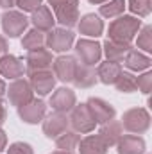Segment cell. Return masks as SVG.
Here are the masks:
<instances>
[{
    "instance_id": "obj_1",
    "label": "cell",
    "mask_w": 152,
    "mask_h": 154,
    "mask_svg": "<svg viewBox=\"0 0 152 154\" xmlns=\"http://www.w3.org/2000/svg\"><path fill=\"white\" fill-rule=\"evenodd\" d=\"M141 29V20L134 18V16H118L116 20L111 22L109 25V39L113 41H120V43H129L134 39V36L138 34V31Z\"/></svg>"
},
{
    "instance_id": "obj_2",
    "label": "cell",
    "mask_w": 152,
    "mask_h": 154,
    "mask_svg": "<svg viewBox=\"0 0 152 154\" xmlns=\"http://www.w3.org/2000/svg\"><path fill=\"white\" fill-rule=\"evenodd\" d=\"M56 13V22H59L65 29L75 27L79 22V0H48Z\"/></svg>"
},
{
    "instance_id": "obj_3",
    "label": "cell",
    "mask_w": 152,
    "mask_h": 154,
    "mask_svg": "<svg viewBox=\"0 0 152 154\" xmlns=\"http://www.w3.org/2000/svg\"><path fill=\"white\" fill-rule=\"evenodd\" d=\"M122 127L134 134H143L150 127V115L145 108H132L127 109L122 116Z\"/></svg>"
},
{
    "instance_id": "obj_4",
    "label": "cell",
    "mask_w": 152,
    "mask_h": 154,
    "mask_svg": "<svg viewBox=\"0 0 152 154\" xmlns=\"http://www.w3.org/2000/svg\"><path fill=\"white\" fill-rule=\"evenodd\" d=\"M27 25H29V18L22 11L7 9L2 14V31L9 38H18L20 34H23L25 29H27Z\"/></svg>"
},
{
    "instance_id": "obj_5",
    "label": "cell",
    "mask_w": 152,
    "mask_h": 154,
    "mask_svg": "<svg viewBox=\"0 0 152 154\" xmlns=\"http://www.w3.org/2000/svg\"><path fill=\"white\" fill-rule=\"evenodd\" d=\"M75 54L77 57L82 61V65L86 66H93L97 63H100L102 57V45L95 39H79L75 43Z\"/></svg>"
},
{
    "instance_id": "obj_6",
    "label": "cell",
    "mask_w": 152,
    "mask_h": 154,
    "mask_svg": "<svg viewBox=\"0 0 152 154\" xmlns=\"http://www.w3.org/2000/svg\"><path fill=\"white\" fill-rule=\"evenodd\" d=\"M74 41H75V34L65 27L50 29L48 34L45 36V43L48 48H52V52H68Z\"/></svg>"
},
{
    "instance_id": "obj_7",
    "label": "cell",
    "mask_w": 152,
    "mask_h": 154,
    "mask_svg": "<svg viewBox=\"0 0 152 154\" xmlns=\"http://www.w3.org/2000/svg\"><path fill=\"white\" fill-rule=\"evenodd\" d=\"M7 97H9V102L16 108L31 102L34 99V91L29 84V81L25 79H14V82L9 84V90H5Z\"/></svg>"
},
{
    "instance_id": "obj_8",
    "label": "cell",
    "mask_w": 152,
    "mask_h": 154,
    "mask_svg": "<svg viewBox=\"0 0 152 154\" xmlns=\"http://www.w3.org/2000/svg\"><path fill=\"white\" fill-rule=\"evenodd\" d=\"M70 125L74 127L75 133H91L97 125L93 115L90 113L86 102L84 104H79V106H74L72 109V115H70Z\"/></svg>"
},
{
    "instance_id": "obj_9",
    "label": "cell",
    "mask_w": 152,
    "mask_h": 154,
    "mask_svg": "<svg viewBox=\"0 0 152 154\" xmlns=\"http://www.w3.org/2000/svg\"><path fill=\"white\" fill-rule=\"evenodd\" d=\"M52 52L39 47L34 50H29L27 52V57H25V72L31 74V72H38V70H48L52 66Z\"/></svg>"
},
{
    "instance_id": "obj_10",
    "label": "cell",
    "mask_w": 152,
    "mask_h": 154,
    "mask_svg": "<svg viewBox=\"0 0 152 154\" xmlns=\"http://www.w3.org/2000/svg\"><path fill=\"white\" fill-rule=\"evenodd\" d=\"M77 102V97H75V91L70 90V88H57L52 97H50V108L56 111V113H68L74 109Z\"/></svg>"
},
{
    "instance_id": "obj_11",
    "label": "cell",
    "mask_w": 152,
    "mask_h": 154,
    "mask_svg": "<svg viewBox=\"0 0 152 154\" xmlns=\"http://www.w3.org/2000/svg\"><path fill=\"white\" fill-rule=\"evenodd\" d=\"M29 84H31L32 91H36L38 95L45 97V95H48L54 90V86H56V75L50 70L31 72L29 74Z\"/></svg>"
},
{
    "instance_id": "obj_12",
    "label": "cell",
    "mask_w": 152,
    "mask_h": 154,
    "mask_svg": "<svg viewBox=\"0 0 152 154\" xmlns=\"http://www.w3.org/2000/svg\"><path fill=\"white\" fill-rule=\"evenodd\" d=\"M86 106H88L90 113L93 115L95 122H97V124H100V125H102V124H106V122H109V120H113L114 115H116V111H114L113 106H111L109 102H106V100L99 99V97H91V99H88Z\"/></svg>"
},
{
    "instance_id": "obj_13",
    "label": "cell",
    "mask_w": 152,
    "mask_h": 154,
    "mask_svg": "<svg viewBox=\"0 0 152 154\" xmlns=\"http://www.w3.org/2000/svg\"><path fill=\"white\" fill-rule=\"evenodd\" d=\"M18 115L25 124H38L47 115V104L39 99H32L31 102L18 108Z\"/></svg>"
},
{
    "instance_id": "obj_14",
    "label": "cell",
    "mask_w": 152,
    "mask_h": 154,
    "mask_svg": "<svg viewBox=\"0 0 152 154\" xmlns=\"http://www.w3.org/2000/svg\"><path fill=\"white\" fill-rule=\"evenodd\" d=\"M54 75L59 79L61 82H72L74 75L77 70V59L74 56H59L57 59H54Z\"/></svg>"
},
{
    "instance_id": "obj_15",
    "label": "cell",
    "mask_w": 152,
    "mask_h": 154,
    "mask_svg": "<svg viewBox=\"0 0 152 154\" xmlns=\"http://www.w3.org/2000/svg\"><path fill=\"white\" fill-rule=\"evenodd\" d=\"M70 120L65 113H52L43 120V133L47 138H57L59 134H63L65 131H68Z\"/></svg>"
},
{
    "instance_id": "obj_16",
    "label": "cell",
    "mask_w": 152,
    "mask_h": 154,
    "mask_svg": "<svg viewBox=\"0 0 152 154\" xmlns=\"http://www.w3.org/2000/svg\"><path fill=\"white\" fill-rule=\"evenodd\" d=\"M25 74V65L20 57L5 54L0 57V75L5 79H20Z\"/></svg>"
},
{
    "instance_id": "obj_17",
    "label": "cell",
    "mask_w": 152,
    "mask_h": 154,
    "mask_svg": "<svg viewBox=\"0 0 152 154\" xmlns=\"http://www.w3.org/2000/svg\"><path fill=\"white\" fill-rule=\"evenodd\" d=\"M81 22H77V27H79V32L84 34V36H91V38H99L102 32H104V22L100 20L99 14L95 13H88L84 14L82 18H79Z\"/></svg>"
},
{
    "instance_id": "obj_18",
    "label": "cell",
    "mask_w": 152,
    "mask_h": 154,
    "mask_svg": "<svg viewBox=\"0 0 152 154\" xmlns=\"http://www.w3.org/2000/svg\"><path fill=\"white\" fill-rule=\"evenodd\" d=\"M118 154H143L145 152V140L136 134H125L116 143Z\"/></svg>"
},
{
    "instance_id": "obj_19",
    "label": "cell",
    "mask_w": 152,
    "mask_h": 154,
    "mask_svg": "<svg viewBox=\"0 0 152 154\" xmlns=\"http://www.w3.org/2000/svg\"><path fill=\"white\" fill-rule=\"evenodd\" d=\"M31 23L34 25V29H38V31H41V32H45V31H50V29H54L56 18H54L52 11H50L47 5H43V4H41L36 11H32Z\"/></svg>"
},
{
    "instance_id": "obj_20",
    "label": "cell",
    "mask_w": 152,
    "mask_h": 154,
    "mask_svg": "<svg viewBox=\"0 0 152 154\" xmlns=\"http://www.w3.org/2000/svg\"><path fill=\"white\" fill-rule=\"evenodd\" d=\"M123 65H125L129 70H132V72H141V70L150 68L152 59L147 54H141L140 50L131 48V50L125 54V57H123Z\"/></svg>"
},
{
    "instance_id": "obj_21",
    "label": "cell",
    "mask_w": 152,
    "mask_h": 154,
    "mask_svg": "<svg viewBox=\"0 0 152 154\" xmlns=\"http://www.w3.org/2000/svg\"><path fill=\"white\" fill-rule=\"evenodd\" d=\"M100 138L106 142V145L108 147H111V145H116L118 143V140L123 136V127H122V124L118 122V120H109V122H106V124H102V127H100Z\"/></svg>"
},
{
    "instance_id": "obj_22",
    "label": "cell",
    "mask_w": 152,
    "mask_h": 154,
    "mask_svg": "<svg viewBox=\"0 0 152 154\" xmlns=\"http://www.w3.org/2000/svg\"><path fill=\"white\" fill-rule=\"evenodd\" d=\"M108 145L100 134H90L79 142V154H106Z\"/></svg>"
},
{
    "instance_id": "obj_23",
    "label": "cell",
    "mask_w": 152,
    "mask_h": 154,
    "mask_svg": "<svg viewBox=\"0 0 152 154\" xmlns=\"http://www.w3.org/2000/svg\"><path fill=\"white\" fill-rule=\"evenodd\" d=\"M120 74H122V65L114 61H104L97 68V79L104 84H114Z\"/></svg>"
},
{
    "instance_id": "obj_24",
    "label": "cell",
    "mask_w": 152,
    "mask_h": 154,
    "mask_svg": "<svg viewBox=\"0 0 152 154\" xmlns=\"http://www.w3.org/2000/svg\"><path fill=\"white\" fill-rule=\"evenodd\" d=\"M102 48H104V54H106V57H108V61H114V63H120V61H123V57H125V54L132 48L129 43H120V41H113V39H108L104 45H102Z\"/></svg>"
},
{
    "instance_id": "obj_25",
    "label": "cell",
    "mask_w": 152,
    "mask_h": 154,
    "mask_svg": "<svg viewBox=\"0 0 152 154\" xmlns=\"http://www.w3.org/2000/svg\"><path fill=\"white\" fill-rule=\"evenodd\" d=\"M97 72L91 68V66H86V65H77L75 75H74V84L77 88H91L97 84Z\"/></svg>"
},
{
    "instance_id": "obj_26",
    "label": "cell",
    "mask_w": 152,
    "mask_h": 154,
    "mask_svg": "<svg viewBox=\"0 0 152 154\" xmlns=\"http://www.w3.org/2000/svg\"><path fill=\"white\" fill-rule=\"evenodd\" d=\"M79 142H81V136L77 134L75 131H65L63 134H59L56 138V147L59 151H68V152H74L77 147H79Z\"/></svg>"
},
{
    "instance_id": "obj_27",
    "label": "cell",
    "mask_w": 152,
    "mask_h": 154,
    "mask_svg": "<svg viewBox=\"0 0 152 154\" xmlns=\"http://www.w3.org/2000/svg\"><path fill=\"white\" fill-rule=\"evenodd\" d=\"M45 45V34L38 31V29H31L29 32H25V36L22 39V47L29 52V50H34Z\"/></svg>"
},
{
    "instance_id": "obj_28",
    "label": "cell",
    "mask_w": 152,
    "mask_h": 154,
    "mask_svg": "<svg viewBox=\"0 0 152 154\" xmlns=\"http://www.w3.org/2000/svg\"><path fill=\"white\" fill-rule=\"evenodd\" d=\"M125 11V0H108L100 5V14L106 18L120 16Z\"/></svg>"
},
{
    "instance_id": "obj_29",
    "label": "cell",
    "mask_w": 152,
    "mask_h": 154,
    "mask_svg": "<svg viewBox=\"0 0 152 154\" xmlns=\"http://www.w3.org/2000/svg\"><path fill=\"white\" fill-rule=\"evenodd\" d=\"M114 86H116V90L122 91V93H132V91L138 90V86H136V77L132 75V74H129V72H122V74L118 75V79H116Z\"/></svg>"
},
{
    "instance_id": "obj_30",
    "label": "cell",
    "mask_w": 152,
    "mask_h": 154,
    "mask_svg": "<svg viewBox=\"0 0 152 154\" xmlns=\"http://www.w3.org/2000/svg\"><path fill=\"white\" fill-rule=\"evenodd\" d=\"M138 48H143L147 54L152 52V27L145 25L141 31H138Z\"/></svg>"
},
{
    "instance_id": "obj_31",
    "label": "cell",
    "mask_w": 152,
    "mask_h": 154,
    "mask_svg": "<svg viewBox=\"0 0 152 154\" xmlns=\"http://www.w3.org/2000/svg\"><path fill=\"white\" fill-rule=\"evenodd\" d=\"M129 9L138 16H147L152 11V4L150 0H129Z\"/></svg>"
},
{
    "instance_id": "obj_32",
    "label": "cell",
    "mask_w": 152,
    "mask_h": 154,
    "mask_svg": "<svg viewBox=\"0 0 152 154\" xmlns=\"http://www.w3.org/2000/svg\"><path fill=\"white\" fill-rule=\"evenodd\" d=\"M136 86L141 90V93H145V95H149L152 90V74L150 72H145L143 75L136 77Z\"/></svg>"
},
{
    "instance_id": "obj_33",
    "label": "cell",
    "mask_w": 152,
    "mask_h": 154,
    "mask_svg": "<svg viewBox=\"0 0 152 154\" xmlns=\"http://www.w3.org/2000/svg\"><path fill=\"white\" fill-rule=\"evenodd\" d=\"M7 154H34V151H32V147H31L29 143H25V142H14V143L9 145Z\"/></svg>"
},
{
    "instance_id": "obj_34",
    "label": "cell",
    "mask_w": 152,
    "mask_h": 154,
    "mask_svg": "<svg viewBox=\"0 0 152 154\" xmlns=\"http://www.w3.org/2000/svg\"><path fill=\"white\" fill-rule=\"evenodd\" d=\"M41 4H43V0H16L14 5H18L22 9V13H32V11L38 9Z\"/></svg>"
},
{
    "instance_id": "obj_35",
    "label": "cell",
    "mask_w": 152,
    "mask_h": 154,
    "mask_svg": "<svg viewBox=\"0 0 152 154\" xmlns=\"http://www.w3.org/2000/svg\"><path fill=\"white\" fill-rule=\"evenodd\" d=\"M7 48H9V45H7V39L4 38V36H0V57L7 54Z\"/></svg>"
},
{
    "instance_id": "obj_36",
    "label": "cell",
    "mask_w": 152,
    "mask_h": 154,
    "mask_svg": "<svg viewBox=\"0 0 152 154\" xmlns=\"http://www.w3.org/2000/svg\"><path fill=\"white\" fill-rule=\"evenodd\" d=\"M14 4H16V0H0V7H2V9H5V11H7V9H11Z\"/></svg>"
},
{
    "instance_id": "obj_37",
    "label": "cell",
    "mask_w": 152,
    "mask_h": 154,
    "mask_svg": "<svg viewBox=\"0 0 152 154\" xmlns=\"http://www.w3.org/2000/svg\"><path fill=\"white\" fill-rule=\"evenodd\" d=\"M5 145H7V136H5V133L0 129V152L5 149Z\"/></svg>"
},
{
    "instance_id": "obj_38",
    "label": "cell",
    "mask_w": 152,
    "mask_h": 154,
    "mask_svg": "<svg viewBox=\"0 0 152 154\" xmlns=\"http://www.w3.org/2000/svg\"><path fill=\"white\" fill-rule=\"evenodd\" d=\"M5 115H7L5 106H4V104H2V100H0V124H4V122H5Z\"/></svg>"
},
{
    "instance_id": "obj_39",
    "label": "cell",
    "mask_w": 152,
    "mask_h": 154,
    "mask_svg": "<svg viewBox=\"0 0 152 154\" xmlns=\"http://www.w3.org/2000/svg\"><path fill=\"white\" fill-rule=\"evenodd\" d=\"M5 90H7L5 88V82H4V79H0V99L5 95Z\"/></svg>"
},
{
    "instance_id": "obj_40",
    "label": "cell",
    "mask_w": 152,
    "mask_h": 154,
    "mask_svg": "<svg viewBox=\"0 0 152 154\" xmlns=\"http://www.w3.org/2000/svg\"><path fill=\"white\" fill-rule=\"evenodd\" d=\"M90 4H93V5H102L104 2H108V0H88Z\"/></svg>"
},
{
    "instance_id": "obj_41",
    "label": "cell",
    "mask_w": 152,
    "mask_h": 154,
    "mask_svg": "<svg viewBox=\"0 0 152 154\" xmlns=\"http://www.w3.org/2000/svg\"><path fill=\"white\" fill-rule=\"evenodd\" d=\"M52 154H74V152H68V151H54Z\"/></svg>"
}]
</instances>
